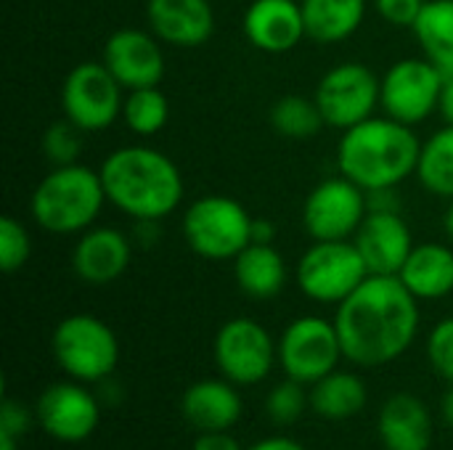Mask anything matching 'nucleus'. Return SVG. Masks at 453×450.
Here are the masks:
<instances>
[{"mask_svg":"<svg viewBox=\"0 0 453 450\" xmlns=\"http://www.w3.org/2000/svg\"><path fill=\"white\" fill-rule=\"evenodd\" d=\"M334 326L350 363L377 369L398 361L419 332V300L398 276H369L337 305Z\"/></svg>","mask_w":453,"mask_h":450,"instance_id":"f257e3e1","label":"nucleus"},{"mask_svg":"<svg viewBox=\"0 0 453 450\" xmlns=\"http://www.w3.org/2000/svg\"><path fill=\"white\" fill-rule=\"evenodd\" d=\"M101 180L109 204L138 223H157L183 202L178 164L151 146H122L101 162Z\"/></svg>","mask_w":453,"mask_h":450,"instance_id":"f03ea898","label":"nucleus"},{"mask_svg":"<svg viewBox=\"0 0 453 450\" xmlns=\"http://www.w3.org/2000/svg\"><path fill=\"white\" fill-rule=\"evenodd\" d=\"M422 141L393 117H369L350 130H342L337 146L340 175L350 178L364 191L395 188L417 175Z\"/></svg>","mask_w":453,"mask_h":450,"instance_id":"7ed1b4c3","label":"nucleus"},{"mask_svg":"<svg viewBox=\"0 0 453 450\" xmlns=\"http://www.w3.org/2000/svg\"><path fill=\"white\" fill-rule=\"evenodd\" d=\"M106 202L101 172L74 162L53 167L35 186L29 212L42 231L66 236L88 231L98 220Z\"/></svg>","mask_w":453,"mask_h":450,"instance_id":"20e7f679","label":"nucleus"},{"mask_svg":"<svg viewBox=\"0 0 453 450\" xmlns=\"http://www.w3.org/2000/svg\"><path fill=\"white\" fill-rule=\"evenodd\" d=\"M252 215L231 196L210 194L191 202L183 212V239L204 260L226 263L234 260L244 247L252 244Z\"/></svg>","mask_w":453,"mask_h":450,"instance_id":"39448f33","label":"nucleus"},{"mask_svg":"<svg viewBox=\"0 0 453 450\" xmlns=\"http://www.w3.org/2000/svg\"><path fill=\"white\" fill-rule=\"evenodd\" d=\"M53 358L69 379L93 385L111 377L119 363V342L109 324L90 313H74L53 329Z\"/></svg>","mask_w":453,"mask_h":450,"instance_id":"423d86ee","label":"nucleus"},{"mask_svg":"<svg viewBox=\"0 0 453 450\" xmlns=\"http://www.w3.org/2000/svg\"><path fill=\"white\" fill-rule=\"evenodd\" d=\"M372 273L353 239L313 241L297 263V284L303 294L321 305H340Z\"/></svg>","mask_w":453,"mask_h":450,"instance_id":"0eeeda50","label":"nucleus"},{"mask_svg":"<svg viewBox=\"0 0 453 450\" xmlns=\"http://www.w3.org/2000/svg\"><path fill=\"white\" fill-rule=\"evenodd\" d=\"M342 342L334 321L319 316L295 318L279 339V363L287 379L300 385H316L340 366Z\"/></svg>","mask_w":453,"mask_h":450,"instance_id":"6e6552de","label":"nucleus"},{"mask_svg":"<svg viewBox=\"0 0 453 450\" xmlns=\"http://www.w3.org/2000/svg\"><path fill=\"white\" fill-rule=\"evenodd\" d=\"M122 85L104 61L77 64L61 85V109L82 133L106 130L122 114Z\"/></svg>","mask_w":453,"mask_h":450,"instance_id":"1a4fd4ad","label":"nucleus"},{"mask_svg":"<svg viewBox=\"0 0 453 450\" xmlns=\"http://www.w3.org/2000/svg\"><path fill=\"white\" fill-rule=\"evenodd\" d=\"M382 80L358 61H345L332 66L316 88V103L329 127L350 130L353 125L374 117L380 106Z\"/></svg>","mask_w":453,"mask_h":450,"instance_id":"9d476101","label":"nucleus"},{"mask_svg":"<svg viewBox=\"0 0 453 450\" xmlns=\"http://www.w3.org/2000/svg\"><path fill=\"white\" fill-rule=\"evenodd\" d=\"M212 355L228 382L257 385L273 371L279 345L255 318H231L218 329Z\"/></svg>","mask_w":453,"mask_h":450,"instance_id":"9b49d317","label":"nucleus"},{"mask_svg":"<svg viewBox=\"0 0 453 450\" xmlns=\"http://www.w3.org/2000/svg\"><path fill=\"white\" fill-rule=\"evenodd\" d=\"M446 74L422 58H401L382 77L380 106L388 117L403 125L425 122L435 109H441Z\"/></svg>","mask_w":453,"mask_h":450,"instance_id":"f8f14e48","label":"nucleus"},{"mask_svg":"<svg viewBox=\"0 0 453 450\" xmlns=\"http://www.w3.org/2000/svg\"><path fill=\"white\" fill-rule=\"evenodd\" d=\"M369 212L366 191L350 178L321 180L303 204V225L313 241L353 239Z\"/></svg>","mask_w":453,"mask_h":450,"instance_id":"ddd939ff","label":"nucleus"},{"mask_svg":"<svg viewBox=\"0 0 453 450\" xmlns=\"http://www.w3.org/2000/svg\"><path fill=\"white\" fill-rule=\"evenodd\" d=\"M37 424L58 443H82L88 440L98 422H101V406L88 393L82 382H56L50 385L35 406Z\"/></svg>","mask_w":453,"mask_h":450,"instance_id":"4468645a","label":"nucleus"},{"mask_svg":"<svg viewBox=\"0 0 453 450\" xmlns=\"http://www.w3.org/2000/svg\"><path fill=\"white\" fill-rule=\"evenodd\" d=\"M162 40L143 29H117L104 45V64L117 77L125 90L154 88L165 77V53Z\"/></svg>","mask_w":453,"mask_h":450,"instance_id":"2eb2a0df","label":"nucleus"},{"mask_svg":"<svg viewBox=\"0 0 453 450\" xmlns=\"http://www.w3.org/2000/svg\"><path fill=\"white\" fill-rule=\"evenodd\" d=\"M353 244L372 276H398L414 249L411 228L398 210H369Z\"/></svg>","mask_w":453,"mask_h":450,"instance_id":"dca6fc26","label":"nucleus"},{"mask_svg":"<svg viewBox=\"0 0 453 450\" xmlns=\"http://www.w3.org/2000/svg\"><path fill=\"white\" fill-rule=\"evenodd\" d=\"M242 29L247 42L263 53H289L308 37L300 0H252Z\"/></svg>","mask_w":453,"mask_h":450,"instance_id":"f3484780","label":"nucleus"},{"mask_svg":"<svg viewBox=\"0 0 453 450\" xmlns=\"http://www.w3.org/2000/svg\"><path fill=\"white\" fill-rule=\"evenodd\" d=\"M130 255V239L119 228L90 225L72 249V271L85 284L106 286L127 271Z\"/></svg>","mask_w":453,"mask_h":450,"instance_id":"a211bd4d","label":"nucleus"},{"mask_svg":"<svg viewBox=\"0 0 453 450\" xmlns=\"http://www.w3.org/2000/svg\"><path fill=\"white\" fill-rule=\"evenodd\" d=\"M146 19L151 32L175 48H199L215 32L210 0H149Z\"/></svg>","mask_w":453,"mask_h":450,"instance_id":"6ab92c4d","label":"nucleus"},{"mask_svg":"<svg viewBox=\"0 0 453 450\" xmlns=\"http://www.w3.org/2000/svg\"><path fill=\"white\" fill-rule=\"evenodd\" d=\"M242 398L228 379L194 382L180 398L183 419L199 432H228L242 419Z\"/></svg>","mask_w":453,"mask_h":450,"instance_id":"aec40b11","label":"nucleus"},{"mask_svg":"<svg viewBox=\"0 0 453 450\" xmlns=\"http://www.w3.org/2000/svg\"><path fill=\"white\" fill-rule=\"evenodd\" d=\"M377 432L385 450H430L433 416L430 408L411 393H395L385 400Z\"/></svg>","mask_w":453,"mask_h":450,"instance_id":"412c9836","label":"nucleus"},{"mask_svg":"<svg viewBox=\"0 0 453 450\" xmlns=\"http://www.w3.org/2000/svg\"><path fill=\"white\" fill-rule=\"evenodd\" d=\"M398 278L417 300H441L453 292V252L446 244H419L411 249Z\"/></svg>","mask_w":453,"mask_h":450,"instance_id":"4be33fe9","label":"nucleus"},{"mask_svg":"<svg viewBox=\"0 0 453 450\" xmlns=\"http://www.w3.org/2000/svg\"><path fill=\"white\" fill-rule=\"evenodd\" d=\"M239 289L252 300H271L287 284V263L273 244H250L234 257Z\"/></svg>","mask_w":453,"mask_h":450,"instance_id":"5701e85b","label":"nucleus"},{"mask_svg":"<svg viewBox=\"0 0 453 450\" xmlns=\"http://www.w3.org/2000/svg\"><path fill=\"white\" fill-rule=\"evenodd\" d=\"M305 34L321 45L342 42L356 34L366 16V0H300Z\"/></svg>","mask_w":453,"mask_h":450,"instance_id":"b1692460","label":"nucleus"},{"mask_svg":"<svg viewBox=\"0 0 453 450\" xmlns=\"http://www.w3.org/2000/svg\"><path fill=\"white\" fill-rule=\"evenodd\" d=\"M311 408L326 422H348L366 408L369 390L358 374L334 369L316 385H311Z\"/></svg>","mask_w":453,"mask_h":450,"instance_id":"393cba45","label":"nucleus"},{"mask_svg":"<svg viewBox=\"0 0 453 450\" xmlns=\"http://www.w3.org/2000/svg\"><path fill=\"white\" fill-rule=\"evenodd\" d=\"M411 29L422 56L446 77L453 74V0H427Z\"/></svg>","mask_w":453,"mask_h":450,"instance_id":"a878e982","label":"nucleus"},{"mask_svg":"<svg viewBox=\"0 0 453 450\" xmlns=\"http://www.w3.org/2000/svg\"><path fill=\"white\" fill-rule=\"evenodd\" d=\"M417 178L430 194L453 199V125H446L422 143Z\"/></svg>","mask_w":453,"mask_h":450,"instance_id":"bb28decb","label":"nucleus"},{"mask_svg":"<svg viewBox=\"0 0 453 450\" xmlns=\"http://www.w3.org/2000/svg\"><path fill=\"white\" fill-rule=\"evenodd\" d=\"M268 117H271V127L292 141H308L319 135V130L326 125L316 98H305V95H281L271 106Z\"/></svg>","mask_w":453,"mask_h":450,"instance_id":"cd10ccee","label":"nucleus"},{"mask_svg":"<svg viewBox=\"0 0 453 450\" xmlns=\"http://www.w3.org/2000/svg\"><path fill=\"white\" fill-rule=\"evenodd\" d=\"M122 117H125L127 127L135 135L149 138V135H157L167 125V119H170V101L159 90V85L127 90L125 103H122Z\"/></svg>","mask_w":453,"mask_h":450,"instance_id":"c85d7f7f","label":"nucleus"},{"mask_svg":"<svg viewBox=\"0 0 453 450\" xmlns=\"http://www.w3.org/2000/svg\"><path fill=\"white\" fill-rule=\"evenodd\" d=\"M308 406H311V398L303 390V385L295 379L276 385L265 398V414L279 427H289V424L300 422V416L305 414Z\"/></svg>","mask_w":453,"mask_h":450,"instance_id":"c756f323","label":"nucleus"},{"mask_svg":"<svg viewBox=\"0 0 453 450\" xmlns=\"http://www.w3.org/2000/svg\"><path fill=\"white\" fill-rule=\"evenodd\" d=\"M82 130L69 122L66 117L53 122L45 135H42V151L48 156V162L53 167H61V164H74L77 156H80V149H82Z\"/></svg>","mask_w":453,"mask_h":450,"instance_id":"7c9ffc66","label":"nucleus"},{"mask_svg":"<svg viewBox=\"0 0 453 450\" xmlns=\"http://www.w3.org/2000/svg\"><path fill=\"white\" fill-rule=\"evenodd\" d=\"M32 255V239L27 233V228L11 217L3 215L0 217V268L3 273H16L29 263Z\"/></svg>","mask_w":453,"mask_h":450,"instance_id":"2f4dec72","label":"nucleus"},{"mask_svg":"<svg viewBox=\"0 0 453 450\" xmlns=\"http://www.w3.org/2000/svg\"><path fill=\"white\" fill-rule=\"evenodd\" d=\"M427 355L433 369L453 385V318L441 321L427 339Z\"/></svg>","mask_w":453,"mask_h":450,"instance_id":"473e14b6","label":"nucleus"},{"mask_svg":"<svg viewBox=\"0 0 453 450\" xmlns=\"http://www.w3.org/2000/svg\"><path fill=\"white\" fill-rule=\"evenodd\" d=\"M377 13L393 27H414L427 0H372Z\"/></svg>","mask_w":453,"mask_h":450,"instance_id":"72a5a7b5","label":"nucleus"},{"mask_svg":"<svg viewBox=\"0 0 453 450\" xmlns=\"http://www.w3.org/2000/svg\"><path fill=\"white\" fill-rule=\"evenodd\" d=\"M35 419H37L35 411H29V408H27L24 403H19V400L5 398L3 406H0V432L13 435V438H19V440H21V435L29 432V427H32Z\"/></svg>","mask_w":453,"mask_h":450,"instance_id":"f704fd0d","label":"nucleus"},{"mask_svg":"<svg viewBox=\"0 0 453 450\" xmlns=\"http://www.w3.org/2000/svg\"><path fill=\"white\" fill-rule=\"evenodd\" d=\"M191 450H242L228 432H202Z\"/></svg>","mask_w":453,"mask_h":450,"instance_id":"c9c22d12","label":"nucleus"},{"mask_svg":"<svg viewBox=\"0 0 453 450\" xmlns=\"http://www.w3.org/2000/svg\"><path fill=\"white\" fill-rule=\"evenodd\" d=\"M276 236V225L265 217H255L252 220V241L255 244H273Z\"/></svg>","mask_w":453,"mask_h":450,"instance_id":"e433bc0d","label":"nucleus"},{"mask_svg":"<svg viewBox=\"0 0 453 450\" xmlns=\"http://www.w3.org/2000/svg\"><path fill=\"white\" fill-rule=\"evenodd\" d=\"M250 450H308L305 446H300L297 440L289 438H265L260 443H255Z\"/></svg>","mask_w":453,"mask_h":450,"instance_id":"4c0bfd02","label":"nucleus"},{"mask_svg":"<svg viewBox=\"0 0 453 450\" xmlns=\"http://www.w3.org/2000/svg\"><path fill=\"white\" fill-rule=\"evenodd\" d=\"M446 119V125H453V74L446 77L443 82V95H441V109H438Z\"/></svg>","mask_w":453,"mask_h":450,"instance_id":"58836bf2","label":"nucleus"},{"mask_svg":"<svg viewBox=\"0 0 453 450\" xmlns=\"http://www.w3.org/2000/svg\"><path fill=\"white\" fill-rule=\"evenodd\" d=\"M441 416H443V422L453 427V385L449 387V393L443 395V400H441Z\"/></svg>","mask_w":453,"mask_h":450,"instance_id":"ea45409f","label":"nucleus"},{"mask_svg":"<svg viewBox=\"0 0 453 450\" xmlns=\"http://www.w3.org/2000/svg\"><path fill=\"white\" fill-rule=\"evenodd\" d=\"M0 450H19V438L0 432Z\"/></svg>","mask_w":453,"mask_h":450,"instance_id":"a19ab883","label":"nucleus"},{"mask_svg":"<svg viewBox=\"0 0 453 450\" xmlns=\"http://www.w3.org/2000/svg\"><path fill=\"white\" fill-rule=\"evenodd\" d=\"M443 225H446V233L451 236V241H453V199H451V204H449V212H446V217H443Z\"/></svg>","mask_w":453,"mask_h":450,"instance_id":"79ce46f5","label":"nucleus"}]
</instances>
